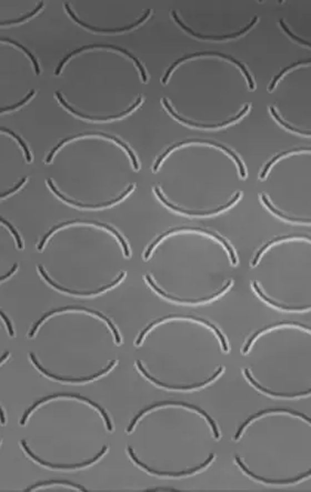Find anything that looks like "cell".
Masks as SVG:
<instances>
[{
  "label": "cell",
  "mask_w": 311,
  "mask_h": 492,
  "mask_svg": "<svg viewBox=\"0 0 311 492\" xmlns=\"http://www.w3.org/2000/svg\"><path fill=\"white\" fill-rule=\"evenodd\" d=\"M2 41H7V42H10V44H13V45H15V46H17L18 48H20V49L23 50V51L26 53V55L30 58V60H31V62H33V65H34V67H35V71H36V74H37V76H38V74H40V68H39V63H38V61H37L36 57H35V56L33 55V53H31V52H30L28 49H27V48H26L25 46L20 45L19 42L15 41V40H13V39L5 38V37H3V38H2Z\"/></svg>",
  "instance_id": "cell-20"
},
{
  "label": "cell",
  "mask_w": 311,
  "mask_h": 492,
  "mask_svg": "<svg viewBox=\"0 0 311 492\" xmlns=\"http://www.w3.org/2000/svg\"><path fill=\"white\" fill-rule=\"evenodd\" d=\"M2 317H3L4 322L6 323V325H7V329H8V333H9L10 337H15V331L13 328V324H12V322H10V320L7 318V315L5 314L4 311H2Z\"/></svg>",
  "instance_id": "cell-26"
},
{
  "label": "cell",
  "mask_w": 311,
  "mask_h": 492,
  "mask_svg": "<svg viewBox=\"0 0 311 492\" xmlns=\"http://www.w3.org/2000/svg\"><path fill=\"white\" fill-rule=\"evenodd\" d=\"M21 446H23V448H24V450L26 451V453L28 454V456H30L31 458H33L35 460V461H37L39 464H41V466H45V467L51 468V469H78V468L87 467V466H90V464L95 463L96 461H98V460L104 456L105 452L107 450H108V446H104V448L101 449V451L97 454V456H96L93 460H89V461H85V462L76 463V464H56V463H49V462H47V461H44V460H41L40 458L35 456V454L33 452H31L29 447L27 446V443H26L25 440H21Z\"/></svg>",
  "instance_id": "cell-14"
},
{
  "label": "cell",
  "mask_w": 311,
  "mask_h": 492,
  "mask_svg": "<svg viewBox=\"0 0 311 492\" xmlns=\"http://www.w3.org/2000/svg\"><path fill=\"white\" fill-rule=\"evenodd\" d=\"M51 484H65V485H68V486H73V488H76L78 490H82V491H87L86 490L84 486L82 485H79V484H76V483H73V482H70V481H67V480H49V481H41V482H38V483H36L34 485H31L30 488L28 489H26L25 491H31V490H35V489H38L40 488V486H47V485H51Z\"/></svg>",
  "instance_id": "cell-19"
},
{
  "label": "cell",
  "mask_w": 311,
  "mask_h": 492,
  "mask_svg": "<svg viewBox=\"0 0 311 492\" xmlns=\"http://www.w3.org/2000/svg\"><path fill=\"white\" fill-rule=\"evenodd\" d=\"M38 269H39V272H40V275L42 276V278H44V279H45V280H46L48 283H49L50 286H52L53 288H56V289H58V290H60V291H62V292L69 293V295H73V296H83V297L96 296V295H98V293H101V292H104V291H106V290H108V289H110V288H112V287H115L116 285H118V283H119V282L122 280V278L126 276V272H121L120 276L118 277L117 279H116V281L111 282V283H109V285H107V286H105V287H101L100 289H98V290H96V291H87V292H79V291L69 290V289H67V288H65V287L58 286L55 281H52V280L50 279V278L48 277L47 272L45 271V269L42 268L41 266H39V267H38Z\"/></svg>",
  "instance_id": "cell-17"
},
{
  "label": "cell",
  "mask_w": 311,
  "mask_h": 492,
  "mask_svg": "<svg viewBox=\"0 0 311 492\" xmlns=\"http://www.w3.org/2000/svg\"><path fill=\"white\" fill-rule=\"evenodd\" d=\"M2 223H3V224H5V226H6V227H7V228L10 230V232H12V233L14 234V237H15V239H16V242H17V247H18L19 249H23V248H24L23 240H21V238H20V234L18 233L17 230L15 229V227L13 226V224H12V223H9V222L6 220V219H4V218H2Z\"/></svg>",
  "instance_id": "cell-23"
},
{
  "label": "cell",
  "mask_w": 311,
  "mask_h": 492,
  "mask_svg": "<svg viewBox=\"0 0 311 492\" xmlns=\"http://www.w3.org/2000/svg\"><path fill=\"white\" fill-rule=\"evenodd\" d=\"M181 405V407H185V408H189L191 410H195L197 411V413H199L202 417H205V418L207 419V421L209 422V425H210L211 427V429H212V432H213V437H214V439H217L219 440L220 439V432H219L218 430V428H217V425H216V422L213 421V419H211V417L210 416H208V414L206 413V411H203L202 409H200L199 407H197V405H194V404H190V403H187V402H182V401H162V402H157V403H154L152 405H149V407H147L146 409H143L141 410L140 413H139L135 418L132 419V421L130 422V426L128 427V429H127V432L128 433H130L132 431L133 428H135L136 424H137V421L139 420V418H141V417L148 413V411L150 410H154L156 408H159V407H164V405Z\"/></svg>",
  "instance_id": "cell-5"
},
{
  "label": "cell",
  "mask_w": 311,
  "mask_h": 492,
  "mask_svg": "<svg viewBox=\"0 0 311 492\" xmlns=\"http://www.w3.org/2000/svg\"><path fill=\"white\" fill-rule=\"evenodd\" d=\"M56 96H57V99L59 100V103H60V104H61L63 107H65V108H66L67 110L70 111L71 114H73L74 116L80 117V118H83V119L95 120V121H98V120H99V121H107V120H114V119H119V118H122V117H125V116H127L128 114H130V112H131L132 110H135L136 108H138L139 105H140V104H141V101H142V97H141V96H140V97H139V98L137 99L136 103L133 104V105L130 107V108H128V109H127L125 112H121V114L114 115V116H98V117H96V116H87V115H84V114H82V112H79V111H77V110H74L71 106H69V105L66 103V100L62 98L61 94L59 93V92H57V93H56Z\"/></svg>",
  "instance_id": "cell-13"
},
{
  "label": "cell",
  "mask_w": 311,
  "mask_h": 492,
  "mask_svg": "<svg viewBox=\"0 0 311 492\" xmlns=\"http://www.w3.org/2000/svg\"><path fill=\"white\" fill-rule=\"evenodd\" d=\"M128 453H129V456L130 458L135 461L138 466H140L142 469L146 470L147 472L149 473H152V474H157V475H163V477H182V475H188V474H194L198 471H200V470L202 469H205L207 466H209V464L211 463L212 460L214 459V453H210L209 454V458L206 460L205 462L199 464V466L196 467V468H192V469H188V470H184V471H179V472H174V471H158V470H154V469H151L150 467H148L147 464H144L142 463L140 460H139L137 457H136V454L133 453V450H132V448L131 447H128Z\"/></svg>",
  "instance_id": "cell-11"
},
{
  "label": "cell",
  "mask_w": 311,
  "mask_h": 492,
  "mask_svg": "<svg viewBox=\"0 0 311 492\" xmlns=\"http://www.w3.org/2000/svg\"><path fill=\"white\" fill-rule=\"evenodd\" d=\"M35 93H36V92H35L34 89H33V90H30V93H29L28 95H27L26 97H25L23 100L20 101V103L16 104V105H14V106L4 107V108H2V114H4V112H6V111H12V110L17 109V108H19V107H21V106H23V105H25L26 103H28V101H29L31 98H33V96L35 95Z\"/></svg>",
  "instance_id": "cell-24"
},
{
  "label": "cell",
  "mask_w": 311,
  "mask_h": 492,
  "mask_svg": "<svg viewBox=\"0 0 311 492\" xmlns=\"http://www.w3.org/2000/svg\"><path fill=\"white\" fill-rule=\"evenodd\" d=\"M47 184L48 186H49V188L50 190L55 194L59 199H61L62 201H65L67 202V204L69 205H71V206H74V207H78V208H84V209H99V208H106V207H110L112 205H115L117 204V202H119L121 201L123 198H126L128 195L130 194V192L133 190V188H135V185H130L129 187H128V189L123 192V194H121V196L119 197H117L116 199L114 200H111V201H108V202H103V204H98V205H86V204H80V202H77V201H73V200H70V199H68L67 197L63 196L61 192H59L57 190V188L55 186H53L52 184V180L51 179H48L47 181Z\"/></svg>",
  "instance_id": "cell-12"
},
{
  "label": "cell",
  "mask_w": 311,
  "mask_h": 492,
  "mask_svg": "<svg viewBox=\"0 0 311 492\" xmlns=\"http://www.w3.org/2000/svg\"><path fill=\"white\" fill-rule=\"evenodd\" d=\"M60 397L76 398V399H78V400H83V401H85V402H87V403L91 404V405H93L94 408H96V409H97V410H99V413L101 414V416H103V418H104V419H105V421H106L107 429H108L109 431H112V429H114V428H112V425H111V421H110V419H109V417H108V415H107V413H106V411L104 410V408H103V407H100V405H99L98 403L94 402L93 400H90V399H88V398H85V397H82V395L76 394V393H56V394L49 395V397H46V398H44V399H41V400H39V401H37V402H35V403H34L33 405H31V407H30L28 410H27L26 413L24 414L23 418H21V421H20V425H21V426H25L26 421H27V419H28L29 415H30L31 413H33V411H34V410H35L37 407H38L39 404L44 403V402H48V401H50V400H52V399L60 398Z\"/></svg>",
  "instance_id": "cell-7"
},
{
  "label": "cell",
  "mask_w": 311,
  "mask_h": 492,
  "mask_svg": "<svg viewBox=\"0 0 311 492\" xmlns=\"http://www.w3.org/2000/svg\"><path fill=\"white\" fill-rule=\"evenodd\" d=\"M65 8H66V10H67L68 15L70 16V17H71V18H72L74 21H76V23H77L78 25L85 27L86 29H89V30H91V31H95V33H107V34H109V33H122V31H126V30H131L132 28H136V27H137L138 25L142 24L143 21L146 20V19L149 17L150 13H151V10L148 9L147 12H146V14H144L140 19L137 20L136 23H133L132 25L126 26V27H121V28H114V29H112V28H107V29H103V28H98V27L90 26V25H88V24L84 23L83 20H80L79 18H77V17H76V15L73 14V12H72V10H71V8L69 7V5H68V4H65Z\"/></svg>",
  "instance_id": "cell-16"
},
{
  "label": "cell",
  "mask_w": 311,
  "mask_h": 492,
  "mask_svg": "<svg viewBox=\"0 0 311 492\" xmlns=\"http://www.w3.org/2000/svg\"><path fill=\"white\" fill-rule=\"evenodd\" d=\"M6 424V414H5V409L2 408V425Z\"/></svg>",
  "instance_id": "cell-29"
},
{
  "label": "cell",
  "mask_w": 311,
  "mask_h": 492,
  "mask_svg": "<svg viewBox=\"0 0 311 492\" xmlns=\"http://www.w3.org/2000/svg\"><path fill=\"white\" fill-rule=\"evenodd\" d=\"M103 137V138H107V139H110V140L112 141H115L117 142L118 144H119L120 147H122L125 150L128 152V154H129V157L131 159V162L133 165V168H135L136 170H139V163H138V160L136 158V154L132 152L131 149L128 147V144L126 143H123L121 140H119L117 137L115 136H111V135H107V133H103V132H90V133H79V135H76V136H71V137H69V138H66V139H63V140H61L60 142H59L57 146L52 149L51 152L49 153V156L47 157L46 159V163H50L51 162V160L53 158V156H55V153L60 149L62 146H65V144L69 141H71V140H74V139H77V138H84V137Z\"/></svg>",
  "instance_id": "cell-6"
},
{
  "label": "cell",
  "mask_w": 311,
  "mask_h": 492,
  "mask_svg": "<svg viewBox=\"0 0 311 492\" xmlns=\"http://www.w3.org/2000/svg\"><path fill=\"white\" fill-rule=\"evenodd\" d=\"M2 131H3V132H7V133H9L10 136H13V137L16 139V140H17V141L19 142V144H20V146H21V148H23V150H24V152H25V156H26V160H27V162H31V160H33V157H31L30 150H29L28 146H27V143H26V142L23 140V139H21V137H20V136H18V135H16V133H15L14 131L9 130V129H7V128H5V127H3V128H2Z\"/></svg>",
  "instance_id": "cell-21"
},
{
  "label": "cell",
  "mask_w": 311,
  "mask_h": 492,
  "mask_svg": "<svg viewBox=\"0 0 311 492\" xmlns=\"http://www.w3.org/2000/svg\"><path fill=\"white\" fill-rule=\"evenodd\" d=\"M44 5H45V4H44V3H42V2H41V3H40V4L38 5V6H37V8H36L35 10H33V12H31V13H29V14H27V15H25V16H23V17H21V18H18V19H14V20H7V21H2V26H5V25H14V24H19V23H24V21H25V20H27V19H29V18H31V17H33V16H35V15H37V14H38V13L40 12V10L42 9V7H44Z\"/></svg>",
  "instance_id": "cell-22"
},
{
  "label": "cell",
  "mask_w": 311,
  "mask_h": 492,
  "mask_svg": "<svg viewBox=\"0 0 311 492\" xmlns=\"http://www.w3.org/2000/svg\"><path fill=\"white\" fill-rule=\"evenodd\" d=\"M136 363H137V367L139 369V371H140L143 376L148 379V380L153 382L154 384H157V386H159V387H164V388H167V389H175V390H192V389L205 387V386H207V384L210 383L208 381H205V382H197V383H192V384H184V386H180V384H178V386H175V384H167V383L160 382L156 378L150 376V374L146 371V369L142 367L140 360H137Z\"/></svg>",
  "instance_id": "cell-18"
},
{
  "label": "cell",
  "mask_w": 311,
  "mask_h": 492,
  "mask_svg": "<svg viewBox=\"0 0 311 492\" xmlns=\"http://www.w3.org/2000/svg\"><path fill=\"white\" fill-rule=\"evenodd\" d=\"M8 356H9V352H5V355H4V356H3V358H2V363H4V362H5V360L7 359V357H8Z\"/></svg>",
  "instance_id": "cell-30"
},
{
  "label": "cell",
  "mask_w": 311,
  "mask_h": 492,
  "mask_svg": "<svg viewBox=\"0 0 311 492\" xmlns=\"http://www.w3.org/2000/svg\"><path fill=\"white\" fill-rule=\"evenodd\" d=\"M270 115L282 129L311 138V59L293 62L272 78Z\"/></svg>",
  "instance_id": "cell-4"
},
{
  "label": "cell",
  "mask_w": 311,
  "mask_h": 492,
  "mask_svg": "<svg viewBox=\"0 0 311 492\" xmlns=\"http://www.w3.org/2000/svg\"><path fill=\"white\" fill-rule=\"evenodd\" d=\"M146 491H173L176 492V489L173 488H154V489H147Z\"/></svg>",
  "instance_id": "cell-28"
},
{
  "label": "cell",
  "mask_w": 311,
  "mask_h": 492,
  "mask_svg": "<svg viewBox=\"0 0 311 492\" xmlns=\"http://www.w3.org/2000/svg\"><path fill=\"white\" fill-rule=\"evenodd\" d=\"M253 289L268 306L285 312L311 311V237L287 234L265 243L251 261Z\"/></svg>",
  "instance_id": "cell-1"
},
{
  "label": "cell",
  "mask_w": 311,
  "mask_h": 492,
  "mask_svg": "<svg viewBox=\"0 0 311 492\" xmlns=\"http://www.w3.org/2000/svg\"><path fill=\"white\" fill-rule=\"evenodd\" d=\"M30 359L31 361H33L34 365L39 369V371H41V373H44L45 376L47 377H49V378H52V379H55V380H58V381H63V382H76V383H80V382H87V381H91V380H95V379H97L101 376H104V374H106L107 372H109L110 369L114 367L116 363H117V360H112L108 366H107V368H105L103 371H100L98 373H96V374H93V376H89V377H83V378H67V377H60V376H56V374H53V373H50V372H48L47 370H45L44 368H42L40 365H39V362L38 360H37V358L35 357V355L33 354V352H30Z\"/></svg>",
  "instance_id": "cell-15"
},
{
  "label": "cell",
  "mask_w": 311,
  "mask_h": 492,
  "mask_svg": "<svg viewBox=\"0 0 311 492\" xmlns=\"http://www.w3.org/2000/svg\"><path fill=\"white\" fill-rule=\"evenodd\" d=\"M71 224H93V226L100 227V228H104V229H106V230H109V231H110L112 234H114V236H116L118 240H119V242L121 243L122 248H123V253H125V256H126V257H130V250H129V247H128L127 242L125 241V239L122 238L121 234H120L119 232H118L116 229H114V228H112V227L108 226V224H106V223H101V222H97V221H83V220H73V221H67V222L59 223V224H57V226L52 227V228L49 230V231H48V232L45 234L44 238H42V240H41L40 243H39V245H38V250H40V251H41L42 249H44V245H45V243L47 242L48 238H49L53 232H56L58 229H60V228H62V227H66V226H71Z\"/></svg>",
  "instance_id": "cell-9"
},
{
  "label": "cell",
  "mask_w": 311,
  "mask_h": 492,
  "mask_svg": "<svg viewBox=\"0 0 311 492\" xmlns=\"http://www.w3.org/2000/svg\"><path fill=\"white\" fill-rule=\"evenodd\" d=\"M255 349L272 386L266 394L300 398L311 394V327L296 321L267 325L247 340L246 355Z\"/></svg>",
  "instance_id": "cell-2"
},
{
  "label": "cell",
  "mask_w": 311,
  "mask_h": 492,
  "mask_svg": "<svg viewBox=\"0 0 311 492\" xmlns=\"http://www.w3.org/2000/svg\"><path fill=\"white\" fill-rule=\"evenodd\" d=\"M17 268H18V264H15V265H14V267H13V268H12V270H10V271L8 272V274H7V275H5V276H3V277H2V281L4 282L5 280H6V279H7V278H8V277H10V276H12V275L14 274V272H15L16 270H17Z\"/></svg>",
  "instance_id": "cell-27"
},
{
  "label": "cell",
  "mask_w": 311,
  "mask_h": 492,
  "mask_svg": "<svg viewBox=\"0 0 311 492\" xmlns=\"http://www.w3.org/2000/svg\"><path fill=\"white\" fill-rule=\"evenodd\" d=\"M26 181H27V178H23V179H21V180H20V183H19L18 185H16V186L14 187V188H12V189H9L8 191H5V192H4V194L2 195V199H5V198H6L7 196H9V195H13V194H14V192H16V191H17V190H18V189H20V188H21V187H23V185H24V184L26 183Z\"/></svg>",
  "instance_id": "cell-25"
},
{
  "label": "cell",
  "mask_w": 311,
  "mask_h": 492,
  "mask_svg": "<svg viewBox=\"0 0 311 492\" xmlns=\"http://www.w3.org/2000/svg\"><path fill=\"white\" fill-rule=\"evenodd\" d=\"M260 199L271 215L296 226H311V147L277 153L262 168Z\"/></svg>",
  "instance_id": "cell-3"
},
{
  "label": "cell",
  "mask_w": 311,
  "mask_h": 492,
  "mask_svg": "<svg viewBox=\"0 0 311 492\" xmlns=\"http://www.w3.org/2000/svg\"><path fill=\"white\" fill-rule=\"evenodd\" d=\"M66 311H86L87 313H91V314H94L96 315V317H98L100 319H103L104 321L109 325V328L110 330L112 331V334L115 335V340L118 345H120L121 344V338H120V336H119V333H118V330L116 329V327L114 325V323H112L110 320L106 317V315H104L101 312H98V311H95V310H89V309H86V308H80V307H63V308H60V309H57V310H51V311L49 312H47L45 313L42 317L37 321L35 324H34V327L33 329L30 330V333H29V337L30 338H33V337L35 336L36 334V331L38 330L39 328V325L41 324V322L44 321V320H46L48 317H50V315L52 314H56V313H60V312H66Z\"/></svg>",
  "instance_id": "cell-8"
},
{
  "label": "cell",
  "mask_w": 311,
  "mask_h": 492,
  "mask_svg": "<svg viewBox=\"0 0 311 492\" xmlns=\"http://www.w3.org/2000/svg\"><path fill=\"white\" fill-rule=\"evenodd\" d=\"M95 48H108V49H112V50H117V51H120L122 53H125V55H127L128 57L130 58L131 60L135 61V63L137 65L138 69H139V71H140V74H141V78H142V81L143 83H147L148 81V77H147V73H146V70H144V68L143 66L140 63V61L138 60V58L135 57L133 55H131V53L129 51H127L126 49H123V48L121 47H118V46H112V45H90V46H84L82 48H79V49H76L74 51L70 52V53H68V55L63 58V59L60 61V63H59V66L57 67L56 69V71H55V74L56 76H58L59 73L61 72L62 70V67L65 66V63L70 59L71 57H73L74 55H77V53L79 52H83L85 50H87V49H95Z\"/></svg>",
  "instance_id": "cell-10"
}]
</instances>
